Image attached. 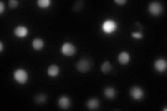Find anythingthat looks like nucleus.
Here are the masks:
<instances>
[{"label": "nucleus", "mask_w": 167, "mask_h": 111, "mask_svg": "<svg viewBox=\"0 0 167 111\" xmlns=\"http://www.w3.org/2000/svg\"><path fill=\"white\" fill-rule=\"evenodd\" d=\"M59 72H60L59 67H58L57 65H52L48 67V75L52 77L57 76L58 74H59Z\"/></svg>", "instance_id": "f8f14e48"}, {"label": "nucleus", "mask_w": 167, "mask_h": 111, "mask_svg": "<svg viewBox=\"0 0 167 111\" xmlns=\"http://www.w3.org/2000/svg\"><path fill=\"white\" fill-rule=\"evenodd\" d=\"M61 51L62 52V54L66 56H71L75 54L76 52V48L75 45L72 43L70 42H66L62 45L61 47Z\"/></svg>", "instance_id": "20e7f679"}, {"label": "nucleus", "mask_w": 167, "mask_h": 111, "mask_svg": "<svg viewBox=\"0 0 167 111\" xmlns=\"http://www.w3.org/2000/svg\"><path fill=\"white\" fill-rule=\"evenodd\" d=\"M37 4H38L39 7L42 8H46L50 6L51 1L50 0H38L37 2Z\"/></svg>", "instance_id": "dca6fc26"}, {"label": "nucleus", "mask_w": 167, "mask_h": 111, "mask_svg": "<svg viewBox=\"0 0 167 111\" xmlns=\"http://www.w3.org/2000/svg\"><path fill=\"white\" fill-rule=\"evenodd\" d=\"M14 78L20 84H24L28 80V74L23 69H18L14 72Z\"/></svg>", "instance_id": "7ed1b4c3"}, {"label": "nucleus", "mask_w": 167, "mask_h": 111, "mask_svg": "<svg viewBox=\"0 0 167 111\" xmlns=\"http://www.w3.org/2000/svg\"><path fill=\"white\" fill-rule=\"evenodd\" d=\"M32 47L35 50H41L44 47V42L41 38H35L32 41Z\"/></svg>", "instance_id": "ddd939ff"}, {"label": "nucleus", "mask_w": 167, "mask_h": 111, "mask_svg": "<svg viewBox=\"0 0 167 111\" xmlns=\"http://www.w3.org/2000/svg\"><path fill=\"white\" fill-rule=\"evenodd\" d=\"M117 23L113 20H107L103 24V30L105 33L110 34L114 33L117 29Z\"/></svg>", "instance_id": "f03ea898"}, {"label": "nucleus", "mask_w": 167, "mask_h": 111, "mask_svg": "<svg viewBox=\"0 0 167 111\" xmlns=\"http://www.w3.org/2000/svg\"><path fill=\"white\" fill-rule=\"evenodd\" d=\"M8 5L11 8H15L18 7V2L16 0H10L8 2Z\"/></svg>", "instance_id": "a211bd4d"}, {"label": "nucleus", "mask_w": 167, "mask_h": 111, "mask_svg": "<svg viewBox=\"0 0 167 111\" xmlns=\"http://www.w3.org/2000/svg\"><path fill=\"white\" fill-rule=\"evenodd\" d=\"M132 36L134 38L141 39L142 38V37H143V35H142V33L140 32H134L132 33Z\"/></svg>", "instance_id": "6ab92c4d"}, {"label": "nucleus", "mask_w": 167, "mask_h": 111, "mask_svg": "<svg viewBox=\"0 0 167 111\" xmlns=\"http://www.w3.org/2000/svg\"><path fill=\"white\" fill-rule=\"evenodd\" d=\"M4 8H5L4 4L2 2H0V13L2 14L3 12H4Z\"/></svg>", "instance_id": "aec40b11"}, {"label": "nucleus", "mask_w": 167, "mask_h": 111, "mask_svg": "<svg viewBox=\"0 0 167 111\" xmlns=\"http://www.w3.org/2000/svg\"><path fill=\"white\" fill-rule=\"evenodd\" d=\"M114 2L119 5H123L126 3V0H115Z\"/></svg>", "instance_id": "412c9836"}, {"label": "nucleus", "mask_w": 167, "mask_h": 111, "mask_svg": "<svg viewBox=\"0 0 167 111\" xmlns=\"http://www.w3.org/2000/svg\"><path fill=\"white\" fill-rule=\"evenodd\" d=\"M104 93L105 96L107 98L113 99L114 97H115L116 95V91L115 89L112 87H107L104 89Z\"/></svg>", "instance_id": "4468645a"}, {"label": "nucleus", "mask_w": 167, "mask_h": 111, "mask_svg": "<svg viewBox=\"0 0 167 111\" xmlns=\"http://www.w3.org/2000/svg\"><path fill=\"white\" fill-rule=\"evenodd\" d=\"M150 13L153 15H158L162 12V5L159 2H153L149 5Z\"/></svg>", "instance_id": "39448f33"}, {"label": "nucleus", "mask_w": 167, "mask_h": 111, "mask_svg": "<svg viewBox=\"0 0 167 111\" xmlns=\"http://www.w3.org/2000/svg\"><path fill=\"white\" fill-rule=\"evenodd\" d=\"M3 50V44L2 42H0V51H2Z\"/></svg>", "instance_id": "4be33fe9"}, {"label": "nucleus", "mask_w": 167, "mask_h": 111, "mask_svg": "<svg viewBox=\"0 0 167 111\" xmlns=\"http://www.w3.org/2000/svg\"><path fill=\"white\" fill-rule=\"evenodd\" d=\"M15 35L18 38H24L28 34V29L24 26H18L14 30Z\"/></svg>", "instance_id": "6e6552de"}, {"label": "nucleus", "mask_w": 167, "mask_h": 111, "mask_svg": "<svg viewBox=\"0 0 167 111\" xmlns=\"http://www.w3.org/2000/svg\"><path fill=\"white\" fill-rule=\"evenodd\" d=\"M130 95L134 99L140 100L144 97V92L141 88L137 87V86H134V87L131 88Z\"/></svg>", "instance_id": "423d86ee"}, {"label": "nucleus", "mask_w": 167, "mask_h": 111, "mask_svg": "<svg viewBox=\"0 0 167 111\" xmlns=\"http://www.w3.org/2000/svg\"><path fill=\"white\" fill-rule=\"evenodd\" d=\"M45 100H46V96L43 94H39L38 95H36L35 97V101L39 104L45 102Z\"/></svg>", "instance_id": "f3484780"}, {"label": "nucleus", "mask_w": 167, "mask_h": 111, "mask_svg": "<svg viewBox=\"0 0 167 111\" xmlns=\"http://www.w3.org/2000/svg\"><path fill=\"white\" fill-rule=\"evenodd\" d=\"M154 67L159 72H165L167 67V63L165 59L164 58H159L154 63Z\"/></svg>", "instance_id": "0eeeda50"}, {"label": "nucleus", "mask_w": 167, "mask_h": 111, "mask_svg": "<svg viewBox=\"0 0 167 111\" xmlns=\"http://www.w3.org/2000/svg\"><path fill=\"white\" fill-rule=\"evenodd\" d=\"M129 60H130V56L126 51L121 52L118 56L119 62L122 65H125L128 63Z\"/></svg>", "instance_id": "9d476101"}, {"label": "nucleus", "mask_w": 167, "mask_h": 111, "mask_svg": "<svg viewBox=\"0 0 167 111\" xmlns=\"http://www.w3.org/2000/svg\"><path fill=\"white\" fill-rule=\"evenodd\" d=\"M58 106H59L61 109H68L70 106V100L68 97L62 96L59 98V99H58Z\"/></svg>", "instance_id": "1a4fd4ad"}, {"label": "nucleus", "mask_w": 167, "mask_h": 111, "mask_svg": "<svg viewBox=\"0 0 167 111\" xmlns=\"http://www.w3.org/2000/svg\"><path fill=\"white\" fill-rule=\"evenodd\" d=\"M112 70V65H111L109 61H104L101 66V70L104 74H107L110 72V71Z\"/></svg>", "instance_id": "2eb2a0df"}, {"label": "nucleus", "mask_w": 167, "mask_h": 111, "mask_svg": "<svg viewBox=\"0 0 167 111\" xmlns=\"http://www.w3.org/2000/svg\"><path fill=\"white\" fill-rule=\"evenodd\" d=\"M76 69L81 73L90 72L94 67V61L88 58H82L76 63Z\"/></svg>", "instance_id": "f257e3e1"}, {"label": "nucleus", "mask_w": 167, "mask_h": 111, "mask_svg": "<svg viewBox=\"0 0 167 111\" xmlns=\"http://www.w3.org/2000/svg\"><path fill=\"white\" fill-rule=\"evenodd\" d=\"M86 106H87V108L91 110H95L97 109L100 106V102L98 99L96 98H92L90 99L86 103Z\"/></svg>", "instance_id": "9b49d317"}]
</instances>
